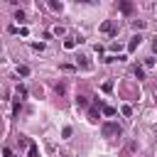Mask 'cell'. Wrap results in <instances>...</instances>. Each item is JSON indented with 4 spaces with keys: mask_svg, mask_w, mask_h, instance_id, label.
Here are the masks:
<instances>
[{
    "mask_svg": "<svg viewBox=\"0 0 157 157\" xmlns=\"http://www.w3.org/2000/svg\"><path fill=\"white\" fill-rule=\"evenodd\" d=\"M103 135H105V137L120 135V125H118V123H105V125H103Z\"/></svg>",
    "mask_w": 157,
    "mask_h": 157,
    "instance_id": "obj_1",
    "label": "cell"
},
{
    "mask_svg": "<svg viewBox=\"0 0 157 157\" xmlns=\"http://www.w3.org/2000/svg\"><path fill=\"white\" fill-rule=\"evenodd\" d=\"M118 7L123 15H132V2L130 0H118Z\"/></svg>",
    "mask_w": 157,
    "mask_h": 157,
    "instance_id": "obj_2",
    "label": "cell"
},
{
    "mask_svg": "<svg viewBox=\"0 0 157 157\" xmlns=\"http://www.w3.org/2000/svg\"><path fill=\"white\" fill-rule=\"evenodd\" d=\"M140 39H142V37H140V34H135V37L130 39V44H128V52H135V49L140 47Z\"/></svg>",
    "mask_w": 157,
    "mask_h": 157,
    "instance_id": "obj_3",
    "label": "cell"
},
{
    "mask_svg": "<svg viewBox=\"0 0 157 157\" xmlns=\"http://www.w3.org/2000/svg\"><path fill=\"white\" fill-rule=\"evenodd\" d=\"M101 32H105V34H113V32H115V25H113V22H103V25H101Z\"/></svg>",
    "mask_w": 157,
    "mask_h": 157,
    "instance_id": "obj_4",
    "label": "cell"
},
{
    "mask_svg": "<svg viewBox=\"0 0 157 157\" xmlns=\"http://www.w3.org/2000/svg\"><path fill=\"white\" fill-rule=\"evenodd\" d=\"M96 105H98V108H101V110H103L105 115H115V108H110V105H103L101 101H96Z\"/></svg>",
    "mask_w": 157,
    "mask_h": 157,
    "instance_id": "obj_5",
    "label": "cell"
},
{
    "mask_svg": "<svg viewBox=\"0 0 157 157\" xmlns=\"http://www.w3.org/2000/svg\"><path fill=\"white\" fill-rule=\"evenodd\" d=\"M27 157H37V145H34V142H29V147H27Z\"/></svg>",
    "mask_w": 157,
    "mask_h": 157,
    "instance_id": "obj_6",
    "label": "cell"
},
{
    "mask_svg": "<svg viewBox=\"0 0 157 157\" xmlns=\"http://www.w3.org/2000/svg\"><path fill=\"white\" fill-rule=\"evenodd\" d=\"M74 47H76V39H71V37L64 39V49H74Z\"/></svg>",
    "mask_w": 157,
    "mask_h": 157,
    "instance_id": "obj_7",
    "label": "cell"
},
{
    "mask_svg": "<svg viewBox=\"0 0 157 157\" xmlns=\"http://www.w3.org/2000/svg\"><path fill=\"white\" fill-rule=\"evenodd\" d=\"M78 64H81V66H83V69H91V61H88V59H86V56H78Z\"/></svg>",
    "mask_w": 157,
    "mask_h": 157,
    "instance_id": "obj_8",
    "label": "cell"
},
{
    "mask_svg": "<svg viewBox=\"0 0 157 157\" xmlns=\"http://www.w3.org/2000/svg\"><path fill=\"white\" fill-rule=\"evenodd\" d=\"M49 7H52V10H59V12H61V2H56V0H49Z\"/></svg>",
    "mask_w": 157,
    "mask_h": 157,
    "instance_id": "obj_9",
    "label": "cell"
},
{
    "mask_svg": "<svg viewBox=\"0 0 157 157\" xmlns=\"http://www.w3.org/2000/svg\"><path fill=\"white\" fill-rule=\"evenodd\" d=\"M132 74H135L137 78H142V76H145V71H142V66H135V69H132Z\"/></svg>",
    "mask_w": 157,
    "mask_h": 157,
    "instance_id": "obj_10",
    "label": "cell"
},
{
    "mask_svg": "<svg viewBox=\"0 0 157 157\" xmlns=\"http://www.w3.org/2000/svg\"><path fill=\"white\" fill-rule=\"evenodd\" d=\"M27 96V88L25 86H17V98H25Z\"/></svg>",
    "mask_w": 157,
    "mask_h": 157,
    "instance_id": "obj_11",
    "label": "cell"
},
{
    "mask_svg": "<svg viewBox=\"0 0 157 157\" xmlns=\"http://www.w3.org/2000/svg\"><path fill=\"white\" fill-rule=\"evenodd\" d=\"M76 105H81V108H86V105H88V101H86L83 96H78V98H76Z\"/></svg>",
    "mask_w": 157,
    "mask_h": 157,
    "instance_id": "obj_12",
    "label": "cell"
},
{
    "mask_svg": "<svg viewBox=\"0 0 157 157\" xmlns=\"http://www.w3.org/2000/svg\"><path fill=\"white\" fill-rule=\"evenodd\" d=\"M15 20H17V22H25V12L17 10V12H15Z\"/></svg>",
    "mask_w": 157,
    "mask_h": 157,
    "instance_id": "obj_13",
    "label": "cell"
},
{
    "mask_svg": "<svg viewBox=\"0 0 157 157\" xmlns=\"http://www.w3.org/2000/svg\"><path fill=\"white\" fill-rule=\"evenodd\" d=\"M88 118H91V120H98V110L91 108V110H88Z\"/></svg>",
    "mask_w": 157,
    "mask_h": 157,
    "instance_id": "obj_14",
    "label": "cell"
},
{
    "mask_svg": "<svg viewBox=\"0 0 157 157\" xmlns=\"http://www.w3.org/2000/svg\"><path fill=\"white\" fill-rule=\"evenodd\" d=\"M132 27H135V29H142V27H145V22H142V20H135V22H132Z\"/></svg>",
    "mask_w": 157,
    "mask_h": 157,
    "instance_id": "obj_15",
    "label": "cell"
},
{
    "mask_svg": "<svg viewBox=\"0 0 157 157\" xmlns=\"http://www.w3.org/2000/svg\"><path fill=\"white\" fill-rule=\"evenodd\" d=\"M17 74H22V76H27V74H29V66H20V69H17Z\"/></svg>",
    "mask_w": 157,
    "mask_h": 157,
    "instance_id": "obj_16",
    "label": "cell"
},
{
    "mask_svg": "<svg viewBox=\"0 0 157 157\" xmlns=\"http://www.w3.org/2000/svg\"><path fill=\"white\" fill-rule=\"evenodd\" d=\"M101 88H103V91H105V93H108V91H113V83H110V81H105V83H103V86H101Z\"/></svg>",
    "mask_w": 157,
    "mask_h": 157,
    "instance_id": "obj_17",
    "label": "cell"
},
{
    "mask_svg": "<svg viewBox=\"0 0 157 157\" xmlns=\"http://www.w3.org/2000/svg\"><path fill=\"white\" fill-rule=\"evenodd\" d=\"M120 110H123V115H132V108H130V105H123Z\"/></svg>",
    "mask_w": 157,
    "mask_h": 157,
    "instance_id": "obj_18",
    "label": "cell"
},
{
    "mask_svg": "<svg viewBox=\"0 0 157 157\" xmlns=\"http://www.w3.org/2000/svg\"><path fill=\"white\" fill-rule=\"evenodd\" d=\"M2 155H5V157H12V150H10V147H5V150H2Z\"/></svg>",
    "mask_w": 157,
    "mask_h": 157,
    "instance_id": "obj_19",
    "label": "cell"
},
{
    "mask_svg": "<svg viewBox=\"0 0 157 157\" xmlns=\"http://www.w3.org/2000/svg\"><path fill=\"white\" fill-rule=\"evenodd\" d=\"M76 2H98V0H76Z\"/></svg>",
    "mask_w": 157,
    "mask_h": 157,
    "instance_id": "obj_20",
    "label": "cell"
},
{
    "mask_svg": "<svg viewBox=\"0 0 157 157\" xmlns=\"http://www.w3.org/2000/svg\"><path fill=\"white\" fill-rule=\"evenodd\" d=\"M152 49H155V52H157V42H155V44H152Z\"/></svg>",
    "mask_w": 157,
    "mask_h": 157,
    "instance_id": "obj_21",
    "label": "cell"
}]
</instances>
